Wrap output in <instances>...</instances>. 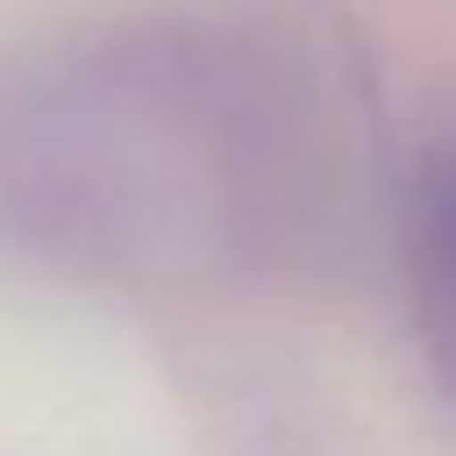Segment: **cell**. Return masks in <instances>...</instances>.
Instances as JSON below:
<instances>
[{
	"label": "cell",
	"instance_id": "6da1fadb",
	"mask_svg": "<svg viewBox=\"0 0 456 456\" xmlns=\"http://www.w3.org/2000/svg\"><path fill=\"white\" fill-rule=\"evenodd\" d=\"M422 283H428V306L434 323L445 335L451 358H456V151H445L422 179Z\"/></svg>",
	"mask_w": 456,
	"mask_h": 456
}]
</instances>
